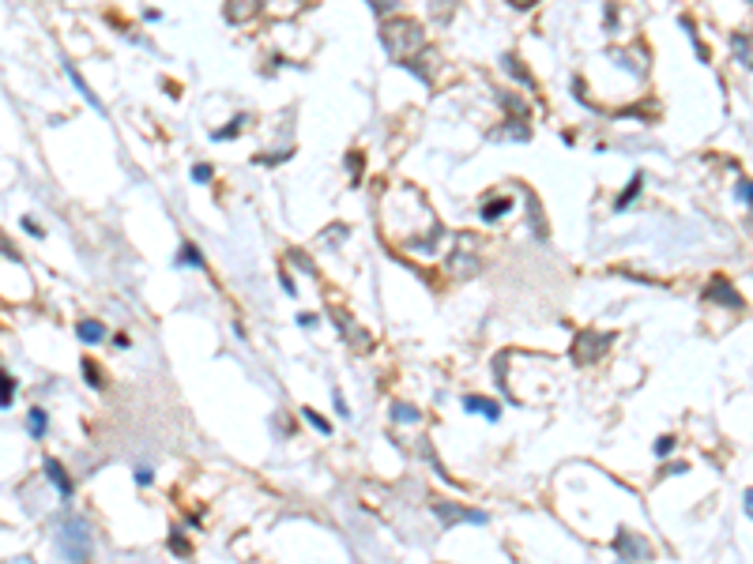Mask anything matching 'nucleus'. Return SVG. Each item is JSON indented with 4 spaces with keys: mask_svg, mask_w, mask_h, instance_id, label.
I'll use <instances>...</instances> for the list:
<instances>
[{
    "mask_svg": "<svg viewBox=\"0 0 753 564\" xmlns=\"http://www.w3.org/2000/svg\"><path fill=\"white\" fill-rule=\"evenodd\" d=\"M215 177V169L207 166V162H200V166H192V181H200V184H207Z\"/></svg>",
    "mask_w": 753,
    "mask_h": 564,
    "instance_id": "13",
    "label": "nucleus"
},
{
    "mask_svg": "<svg viewBox=\"0 0 753 564\" xmlns=\"http://www.w3.org/2000/svg\"><path fill=\"white\" fill-rule=\"evenodd\" d=\"M8 564H34L30 557H15V561H8Z\"/></svg>",
    "mask_w": 753,
    "mask_h": 564,
    "instance_id": "21",
    "label": "nucleus"
},
{
    "mask_svg": "<svg viewBox=\"0 0 753 564\" xmlns=\"http://www.w3.org/2000/svg\"><path fill=\"white\" fill-rule=\"evenodd\" d=\"M463 410H467V414H486L490 422H498V417H501V406H498V402H482V399H475V395H467V399H463Z\"/></svg>",
    "mask_w": 753,
    "mask_h": 564,
    "instance_id": "4",
    "label": "nucleus"
},
{
    "mask_svg": "<svg viewBox=\"0 0 753 564\" xmlns=\"http://www.w3.org/2000/svg\"><path fill=\"white\" fill-rule=\"evenodd\" d=\"M434 512L441 515V519H448V523H456V519H471V523H486V512H467V508H460V504H445L441 501Z\"/></svg>",
    "mask_w": 753,
    "mask_h": 564,
    "instance_id": "2",
    "label": "nucleus"
},
{
    "mask_svg": "<svg viewBox=\"0 0 753 564\" xmlns=\"http://www.w3.org/2000/svg\"><path fill=\"white\" fill-rule=\"evenodd\" d=\"M23 230H27V233H34V237H42V226H38V222H30V219H23Z\"/></svg>",
    "mask_w": 753,
    "mask_h": 564,
    "instance_id": "17",
    "label": "nucleus"
},
{
    "mask_svg": "<svg viewBox=\"0 0 753 564\" xmlns=\"http://www.w3.org/2000/svg\"><path fill=\"white\" fill-rule=\"evenodd\" d=\"M45 429H50V417H45V410H42V406H30V414H27V433H30L34 440H42Z\"/></svg>",
    "mask_w": 753,
    "mask_h": 564,
    "instance_id": "5",
    "label": "nucleus"
},
{
    "mask_svg": "<svg viewBox=\"0 0 753 564\" xmlns=\"http://www.w3.org/2000/svg\"><path fill=\"white\" fill-rule=\"evenodd\" d=\"M173 553H189V545H185V538H181V534H173Z\"/></svg>",
    "mask_w": 753,
    "mask_h": 564,
    "instance_id": "19",
    "label": "nucleus"
},
{
    "mask_svg": "<svg viewBox=\"0 0 753 564\" xmlns=\"http://www.w3.org/2000/svg\"><path fill=\"white\" fill-rule=\"evenodd\" d=\"M301 414H306V422L313 425V429H320V433H332V425H328V417H320L313 406H306V410H301Z\"/></svg>",
    "mask_w": 753,
    "mask_h": 564,
    "instance_id": "11",
    "label": "nucleus"
},
{
    "mask_svg": "<svg viewBox=\"0 0 753 564\" xmlns=\"http://www.w3.org/2000/svg\"><path fill=\"white\" fill-rule=\"evenodd\" d=\"M392 417H396V422H418V410L414 406H407V402H396V406H392Z\"/></svg>",
    "mask_w": 753,
    "mask_h": 564,
    "instance_id": "10",
    "label": "nucleus"
},
{
    "mask_svg": "<svg viewBox=\"0 0 753 564\" xmlns=\"http://www.w3.org/2000/svg\"><path fill=\"white\" fill-rule=\"evenodd\" d=\"M505 211H512V199H509V196L498 199V204H486V207H482V219H486V222H498Z\"/></svg>",
    "mask_w": 753,
    "mask_h": 564,
    "instance_id": "8",
    "label": "nucleus"
},
{
    "mask_svg": "<svg viewBox=\"0 0 753 564\" xmlns=\"http://www.w3.org/2000/svg\"><path fill=\"white\" fill-rule=\"evenodd\" d=\"M45 474H50L53 478V486H57V493L61 497H72V478H68V470H64V466L57 463V459H45Z\"/></svg>",
    "mask_w": 753,
    "mask_h": 564,
    "instance_id": "3",
    "label": "nucleus"
},
{
    "mask_svg": "<svg viewBox=\"0 0 753 564\" xmlns=\"http://www.w3.org/2000/svg\"><path fill=\"white\" fill-rule=\"evenodd\" d=\"M640 184H644V173H633V181H629V188L618 196V211H626V207L637 199V192H640Z\"/></svg>",
    "mask_w": 753,
    "mask_h": 564,
    "instance_id": "7",
    "label": "nucleus"
},
{
    "mask_svg": "<svg viewBox=\"0 0 753 564\" xmlns=\"http://www.w3.org/2000/svg\"><path fill=\"white\" fill-rule=\"evenodd\" d=\"M12 395H15V380L8 373H0V410L12 406Z\"/></svg>",
    "mask_w": 753,
    "mask_h": 564,
    "instance_id": "9",
    "label": "nucleus"
},
{
    "mask_svg": "<svg viewBox=\"0 0 753 564\" xmlns=\"http://www.w3.org/2000/svg\"><path fill=\"white\" fill-rule=\"evenodd\" d=\"M83 376H87L91 388H102V376H98V369H94V361H83Z\"/></svg>",
    "mask_w": 753,
    "mask_h": 564,
    "instance_id": "15",
    "label": "nucleus"
},
{
    "mask_svg": "<svg viewBox=\"0 0 753 564\" xmlns=\"http://www.w3.org/2000/svg\"><path fill=\"white\" fill-rule=\"evenodd\" d=\"M675 451V437H659L655 440V459H667Z\"/></svg>",
    "mask_w": 753,
    "mask_h": 564,
    "instance_id": "14",
    "label": "nucleus"
},
{
    "mask_svg": "<svg viewBox=\"0 0 753 564\" xmlns=\"http://www.w3.org/2000/svg\"><path fill=\"white\" fill-rule=\"evenodd\" d=\"M178 260H181V263H189V268H204V256H200L192 245H185V248H181V256H178Z\"/></svg>",
    "mask_w": 753,
    "mask_h": 564,
    "instance_id": "12",
    "label": "nucleus"
},
{
    "mask_svg": "<svg viewBox=\"0 0 753 564\" xmlns=\"http://www.w3.org/2000/svg\"><path fill=\"white\" fill-rule=\"evenodd\" d=\"M298 324H301V327H313V324H317V316H313V312H301Z\"/></svg>",
    "mask_w": 753,
    "mask_h": 564,
    "instance_id": "18",
    "label": "nucleus"
},
{
    "mask_svg": "<svg viewBox=\"0 0 753 564\" xmlns=\"http://www.w3.org/2000/svg\"><path fill=\"white\" fill-rule=\"evenodd\" d=\"M136 481H140V486H147V481H151V466H140V470H136Z\"/></svg>",
    "mask_w": 753,
    "mask_h": 564,
    "instance_id": "16",
    "label": "nucleus"
},
{
    "mask_svg": "<svg viewBox=\"0 0 753 564\" xmlns=\"http://www.w3.org/2000/svg\"><path fill=\"white\" fill-rule=\"evenodd\" d=\"M76 335L83 338V343H98V338H106V327H102L98 320H79V324H76Z\"/></svg>",
    "mask_w": 753,
    "mask_h": 564,
    "instance_id": "6",
    "label": "nucleus"
},
{
    "mask_svg": "<svg viewBox=\"0 0 753 564\" xmlns=\"http://www.w3.org/2000/svg\"><path fill=\"white\" fill-rule=\"evenodd\" d=\"M739 199H742V204H750V184L746 181H739Z\"/></svg>",
    "mask_w": 753,
    "mask_h": 564,
    "instance_id": "20",
    "label": "nucleus"
},
{
    "mask_svg": "<svg viewBox=\"0 0 753 564\" xmlns=\"http://www.w3.org/2000/svg\"><path fill=\"white\" fill-rule=\"evenodd\" d=\"M61 545H64V557L68 561H79L83 564L87 561V523L83 519H68L61 527Z\"/></svg>",
    "mask_w": 753,
    "mask_h": 564,
    "instance_id": "1",
    "label": "nucleus"
}]
</instances>
